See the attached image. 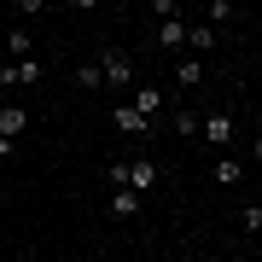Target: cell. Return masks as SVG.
Here are the masks:
<instances>
[{"mask_svg": "<svg viewBox=\"0 0 262 262\" xmlns=\"http://www.w3.org/2000/svg\"><path fill=\"white\" fill-rule=\"evenodd\" d=\"M99 82H111V94H117V88H134V58L122 53V47H111V53L99 58Z\"/></svg>", "mask_w": 262, "mask_h": 262, "instance_id": "obj_1", "label": "cell"}, {"mask_svg": "<svg viewBox=\"0 0 262 262\" xmlns=\"http://www.w3.org/2000/svg\"><path fill=\"white\" fill-rule=\"evenodd\" d=\"M41 82V64L35 58H12V64H0V88H35Z\"/></svg>", "mask_w": 262, "mask_h": 262, "instance_id": "obj_2", "label": "cell"}, {"mask_svg": "<svg viewBox=\"0 0 262 262\" xmlns=\"http://www.w3.org/2000/svg\"><path fill=\"white\" fill-rule=\"evenodd\" d=\"M122 187H128V192H151V187H158V163H151V158L122 163Z\"/></svg>", "mask_w": 262, "mask_h": 262, "instance_id": "obj_3", "label": "cell"}, {"mask_svg": "<svg viewBox=\"0 0 262 262\" xmlns=\"http://www.w3.org/2000/svg\"><path fill=\"white\" fill-rule=\"evenodd\" d=\"M24 128H29V111H24V105H0V140L12 146Z\"/></svg>", "mask_w": 262, "mask_h": 262, "instance_id": "obj_4", "label": "cell"}, {"mask_svg": "<svg viewBox=\"0 0 262 262\" xmlns=\"http://www.w3.org/2000/svg\"><path fill=\"white\" fill-rule=\"evenodd\" d=\"M111 122H117V134H128V140H134V134H146V128H151V122H146L140 111H134V105H111Z\"/></svg>", "mask_w": 262, "mask_h": 262, "instance_id": "obj_5", "label": "cell"}, {"mask_svg": "<svg viewBox=\"0 0 262 262\" xmlns=\"http://www.w3.org/2000/svg\"><path fill=\"white\" fill-rule=\"evenodd\" d=\"M204 140L210 146H227V140H233V117H227V111H210L204 117Z\"/></svg>", "mask_w": 262, "mask_h": 262, "instance_id": "obj_6", "label": "cell"}, {"mask_svg": "<svg viewBox=\"0 0 262 262\" xmlns=\"http://www.w3.org/2000/svg\"><path fill=\"white\" fill-rule=\"evenodd\" d=\"M128 105H134V111H140L146 122L163 111V99H158V88H151V82H140V88H134V99H128Z\"/></svg>", "mask_w": 262, "mask_h": 262, "instance_id": "obj_7", "label": "cell"}, {"mask_svg": "<svg viewBox=\"0 0 262 262\" xmlns=\"http://www.w3.org/2000/svg\"><path fill=\"white\" fill-rule=\"evenodd\" d=\"M140 210V192H128V187H111V215H134Z\"/></svg>", "mask_w": 262, "mask_h": 262, "instance_id": "obj_8", "label": "cell"}, {"mask_svg": "<svg viewBox=\"0 0 262 262\" xmlns=\"http://www.w3.org/2000/svg\"><path fill=\"white\" fill-rule=\"evenodd\" d=\"M158 41H163V47H187V24H181V18L158 24Z\"/></svg>", "mask_w": 262, "mask_h": 262, "instance_id": "obj_9", "label": "cell"}, {"mask_svg": "<svg viewBox=\"0 0 262 262\" xmlns=\"http://www.w3.org/2000/svg\"><path fill=\"white\" fill-rule=\"evenodd\" d=\"M239 175H245V163H239V158H222V163H215V181H222V187H233Z\"/></svg>", "mask_w": 262, "mask_h": 262, "instance_id": "obj_10", "label": "cell"}, {"mask_svg": "<svg viewBox=\"0 0 262 262\" xmlns=\"http://www.w3.org/2000/svg\"><path fill=\"white\" fill-rule=\"evenodd\" d=\"M187 41H192L198 53H210V47H215V29H210V24H192V29H187Z\"/></svg>", "mask_w": 262, "mask_h": 262, "instance_id": "obj_11", "label": "cell"}, {"mask_svg": "<svg viewBox=\"0 0 262 262\" xmlns=\"http://www.w3.org/2000/svg\"><path fill=\"white\" fill-rule=\"evenodd\" d=\"M175 82L181 88H198V82H204V64H175Z\"/></svg>", "mask_w": 262, "mask_h": 262, "instance_id": "obj_12", "label": "cell"}, {"mask_svg": "<svg viewBox=\"0 0 262 262\" xmlns=\"http://www.w3.org/2000/svg\"><path fill=\"white\" fill-rule=\"evenodd\" d=\"M6 47H12V58H29V29H12Z\"/></svg>", "mask_w": 262, "mask_h": 262, "instance_id": "obj_13", "label": "cell"}, {"mask_svg": "<svg viewBox=\"0 0 262 262\" xmlns=\"http://www.w3.org/2000/svg\"><path fill=\"white\" fill-rule=\"evenodd\" d=\"M210 18H215V24H233V18H239V12H233V6H227V0H210Z\"/></svg>", "mask_w": 262, "mask_h": 262, "instance_id": "obj_14", "label": "cell"}]
</instances>
